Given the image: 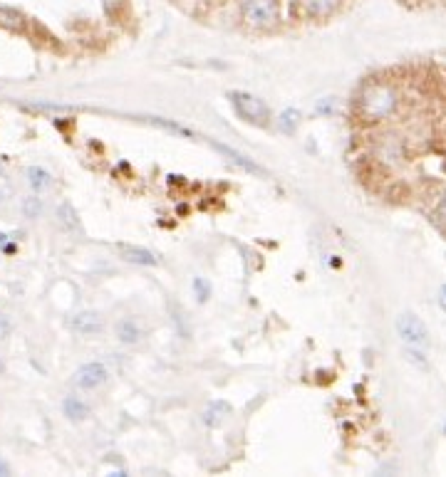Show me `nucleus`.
<instances>
[{
  "label": "nucleus",
  "mask_w": 446,
  "mask_h": 477,
  "mask_svg": "<svg viewBox=\"0 0 446 477\" xmlns=\"http://www.w3.org/2000/svg\"><path fill=\"white\" fill-rule=\"evenodd\" d=\"M102 3H104V8H107V10H112V12L122 6V0H102Z\"/></svg>",
  "instance_id": "22"
},
{
  "label": "nucleus",
  "mask_w": 446,
  "mask_h": 477,
  "mask_svg": "<svg viewBox=\"0 0 446 477\" xmlns=\"http://www.w3.org/2000/svg\"><path fill=\"white\" fill-rule=\"evenodd\" d=\"M57 215H59V220H62V225H67V228H80V220H77V215H75V211H72L70 203H62V206L57 208Z\"/></svg>",
  "instance_id": "18"
},
{
  "label": "nucleus",
  "mask_w": 446,
  "mask_h": 477,
  "mask_svg": "<svg viewBox=\"0 0 446 477\" xmlns=\"http://www.w3.org/2000/svg\"><path fill=\"white\" fill-rule=\"evenodd\" d=\"M72 331H77L80 336H97L104 327L100 312H92V309H84V312H77L70 322Z\"/></svg>",
  "instance_id": "6"
},
{
  "label": "nucleus",
  "mask_w": 446,
  "mask_h": 477,
  "mask_svg": "<svg viewBox=\"0 0 446 477\" xmlns=\"http://www.w3.org/2000/svg\"><path fill=\"white\" fill-rule=\"evenodd\" d=\"M114 336H117L122 344H137L144 336V331H142V327L137 324V319L127 317V319H119L117 322V327H114Z\"/></svg>",
  "instance_id": "9"
},
{
  "label": "nucleus",
  "mask_w": 446,
  "mask_h": 477,
  "mask_svg": "<svg viewBox=\"0 0 446 477\" xmlns=\"http://www.w3.org/2000/svg\"><path fill=\"white\" fill-rule=\"evenodd\" d=\"M28 183L32 191H45L50 188V183H53V176H50L45 168H40V166H30L28 168Z\"/></svg>",
  "instance_id": "13"
},
{
  "label": "nucleus",
  "mask_w": 446,
  "mask_h": 477,
  "mask_svg": "<svg viewBox=\"0 0 446 477\" xmlns=\"http://www.w3.org/2000/svg\"><path fill=\"white\" fill-rule=\"evenodd\" d=\"M8 334H10V319H8L6 314H0V342H3Z\"/></svg>",
  "instance_id": "21"
},
{
  "label": "nucleus",
  "mask_w": 446,
  "mask_h": 477,
  "mask_svg": "<svg viewBox=\"0 0 446 477\" xmlns=\"http://www.w3.org/2000/svg\"><path fill=\"white\" fill-rule=\"evenodd\" d=\"M6 242H8V235H6V233H0V248H3Z\"/></svg>",
  "instance_id": "24"
},
{
  "label": "nucleus",
  "mask_w": 446,
  "mask_h": 477,
  "mask_svg": "<svg viewBox=\"0 0 446 477\" xmlns=\"http://www.w3.org/2000/svg\"><path fill=\"white\" fill-rule=\"evenodd\" d=\"M107 378H109L107 366L100 364V361H89V364L80 366L77 371H75L72 383H75L80 391H95V389H100V386H104Z\"/></svg>",
  "instance_id": "5"
},
{
  "label": "nucleus",
  "mask_w": 446,
  "mask_h": 477,
  "mask_svg": "<svg viewBox=\"0 0 446 477\" xmlns=\"http://www.w3.org/2000/svg\"><path fill=\"white\" fill-rule=\"evenodd\" d=\"M405 359L409 364H414L419 371H429V359H427V349L419 347H405Z\"/></svg>",
  "instance_id": "16"
},
{
  "label": "nucleus",
  "mask_w": 446,
  "mask_h": 477,
  "mask_svg": "<svg viewBox=\"0 0 446 477\" xmlns=\"http://www.w3.org/2000/svg\"><path fill=\"white\" fill-rule=\"evenodd\" d=\"M208 144H211V146H214L223 159H228L231 164H236L238 168H243V171H248V173H256V176H263V173H266L256 161H250L248 156H243V153L236 151V148L226 146V144H219V142H208Z\"/></svg>",
  "instance_id": "7"
},
{
  "label": "nucleus",
  "mask_w": 446,
  "mask_h": 477,
  "mask_svg": "<svg viewBox=\"0 0 446 477\" xmlns=\"http://www.w3.org/2000/svg\"><path fill=\"white\" fill-rule=\"evenodd\" d=\"M119 255H122V260L131 262V265H142V267L159 265L156 253H151V250H147V248H139V245H119Z\"/></svg>",
  "instance_id": "8"
},
{
  "label": "nucleus",
  "mask_w": 446,
  "mask_h": 477,
  "mask_svg": "<svg viewBox=\"0 0 446 477\" xmlns=\"http://www.w3.org/2000/svg\"><path fill=\"white\" fill-rule=\"evenodd\" d=\"M231 104L238 112V117L253 126H268L270 124V109L263 99L248 95V92H231Z\"/></svg>",
  "instance_id": "2"
},
{
  "label": "nucleus",
  "mask_w": 446,
  "mask_h": 477,
  "mask_svg": "<svg viewBox=\"0 0 446 477\" xmlns=\"http://www.w3.org/2000/svg\"><path fill=\"white\" fill-rule=\"evenodd\" d=\"M300 121H303V114L297 112V109H286V112L278 117V129L286 136H292L300 129Z\"/></svg>",
  "instance_id": "12"
},
{
  "label": "nucleus",
  "mask_w": 446,
  "mask_h": 477,
  "mask_svg": "<svg viewBox=\"0 0 446 477\" xmlns=\"http://www.w3.org/2000/svg\"><path fill=\"white\" fill-rule=\"evenodd\" d=\"M147 121L149 124H154V126H159V129H167V131H171V134H178V136H194V131L191 129H186V126H181V124H176V121H169V119H159V117H147Z\"/></svg>",
  "instance_id": "17"
},
{
  "label": "nucleus",
  "mask_w": 446,
  "mask_h": 477,
  "mask_svg": "<svg viewBox=\"0 0 446 477\" xmlns=\"http://www.w3.org/2000/svg\"><path fill=\"white\" fill-rule=\"evenodd\" d=\"M399 106V95L389 84H369L360 99V112L367 121L389 119Z\"/></svg>",
  "instance_id": "1"
},
{
  "label": "nucleus",
  "mask_w": 446,
  "mask_h": 477,
  "mask_svg": "<svg viewBox=\"0 0 446 477\" xmlns=\"http://www.w3.org/2000/svg\"><path fill=\"white\" fill-rule=\"evenodd\" d=\"M23 211L28 213L30 218H35L37 213H40V203H37V198H28V201L23 203Z\"/></svg>",
  "instance_id": "20"
},
{
  "label": "nucleus",
  "mask_w": 446,
  "mask_h": 477,
  "mask_svg": "<svg viewBox=\"0 0 446 477\" xmlns=\"http://www.w3.org/2000/svg\"><path fill=\"white\" fill-rule=\"evenodd\" d=\"M243 15L256 28H270L278 23V0H243Z\"/></svg>",
  "instance_id": "4"
},
{
  "label": "nucleus",
  "mask_w": 446,
  "mask_h": 477,
  "mask_svg": "<svg viewBox=\"0 0 446 477\" xmlns=\"http://www.w3.org/2000/svg\"><path fill=\"white\" fill-rule=\"evenodd\" d=\"M62 413H65L70 420L80 423V420H84L89 416V406L80 398V396H67L65 401H62Z\"/></svg>",
  "instance_id": "10"
},
{
  "label": "nucleus",
  "mask_w": 446,
  "mask_h": 477,
  "mask_svg": "<svg viewBox=\"0 0 446 477\" xmlns=\"http://www.w3.org/2000/svg\"><path fill=\"white\" fill-rule=\"evenodd\" d=\"M10 475V465H8L6 460H0V477H8Z\"/></svg>",
  "instance_id": "23"
},
{
  "label": "nucleus",
  "mask_w": 446,
  "mask_h": 477,
  "mask_svg": "<svg viewBox=\"0 0 446 477\" xmlns=\"http://www.w3.org/2000/svg\"><path fill=\"white\" fill-rule=\"evenodd\" d=\"M305 6H308V12L313 18H327L340 6V0H305Z\"/></svg>",
  "instance_id": "14"
},
{
  "label": "nucleus",
  "mask_w": 446,
  "mask_h": 477,
  "mask_svg": "<svg viewBox=\"0 0 446 477\" xmlns=\"http://www.w3.org/2000/svg\"><path fill=\"white\" fill-rule=\"evenodd\" d=\"M228 413H231V406H228V403L216 401V403H211L206 411H203V423L211 425V428H216V425L223 423V418H226Z\"/></svg>",
  "instance_id": "11"
},
{
  "label": "nucleus",
  "mask_w": 446,
  "mask_h": 477,
  "mask_svg": "<svg viewBox=\"0 0 446 477\" xmlns=\"http://www.w3.org/2000/svg\"><path fill=\"white\" fill-rule=\"evenodd\" d=\"M3 161H6V159H0V176H3Z\"/></svg>",
  "instance_id": "25"
},
{
  "label": "nucleus",
  "mask_w": 446,
  "mask_h": 477,
  "mask_svg": "<svg viewBox=\"0 0 446 477\" xmlns=\"http://www.w3.org/2000/svg\"><path fill=\"white\" fill-rule=\"evenodd\" d=\"M394 329H397V336L402 339L405 347H419L429 351V327L424 324L422 319L416 317L414 312H402L397 319H394Z\"/></svg>",
  "instance_id": "3"
},
{
  "label": "nucleus",
  "mask_w": 446,
  "mask_h": 477,
  "mask_svg": "<svg viewBox=\"0 0 446 477\" xmlns=\"http://www.w3.org/2000/svg\"><path fill=\"white\" fill-rule=\"evenodd\" d=\"M0 28L23 30V28H25V18L20 15L18 10H12V8H3V6H0Z\"/></svg>",
  "instance_id": "15"
},
{
  "label": "nucleus",
  "mask_w": 446,
  "mask_h": 477,
  "mask_svg": "<svg viewBox=\"0 0 446 477\" xmlns=\"http://www.w3.org/2000/svg\"><path fill=\"white\" fill-rule=\"evenodd\" d=\"M3 371H6V366H3V361H0V373H3Z\"/></svg>",
  "instance_id": "26"
},
{
  "label": "nucleus",
  "mask_w": 446,
  "mask_h": 477,
  "mask_svg": "<svg viewBox=\"0 0 446 477\" xmlns=\"http://www.w3.org/2000/svg\"><path fill=\"white\" fill-rule=\"evenodd\" d=\"M194 292H196L198 302H206L211 297V284L203 280V277H194Z\"/></svg>",
  "instance_id": "19"
}]
</instances>
